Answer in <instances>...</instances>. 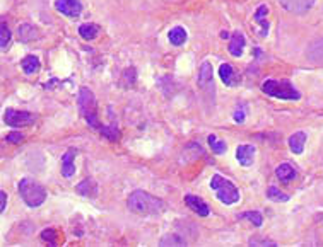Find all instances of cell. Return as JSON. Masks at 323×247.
Segmentation results:
<instances>
[{
  "label": "cell",
  "instance_id": "1",
  "mask_svg": "<svg viewBox=\"0 0 323 247\" xmlns=\"http://www.w3.org/2000/svg\"><path fill=\"white\" fill-rule=\"evenodd\" d=\"M127 206H129L130 212L142 215V217H154V215H159L166 210L164 201L142 189H137L130 194L129 200H127Z\"/></svg>",
  "mask_w": 323,
  "mask_h": 247
},
{
  "label": "cell",
  "instance_id": "2",
  "mask_svg": "<svg viewBox=\"0 0 323 247\" xmlns=\"http://www.w3.org/2000/svg\"><path fill=\"white\" fill-rule=\"evenodd\" d=\"M19 196L22 198V201L26 203L29 208H38L41 206L46 200V189L43 188L39 182H36L34 179L24 177L17 186Z\"/></svg>",
  "mask_w": 323,
  "mask_h": 247
},
{
  "label": "cell",
  "instance_id": "3",
  "mask_svg": "<svg viewBox=\"0 0 323 247\" xmlns=\"http://www.w3.org/2000/svg\"><path fill=\"white\" fill-rule=\"evenodd\" d=\"M77 104H79V109H81V114L87 121V125L94 130L101 128L99 118H98V111H96V97H94L93 90L87 89V87H81V89H79V95H77Z\"/></svg>",
  "mask_w": 323,
  "mask_h": 247
},
{
  "label": "cell",
  "instance_id": "4",
  "mask_svg": "<svg viewBox=\"0 0 323 247\" xmlns=\"http://www.w3.org/2000/svg\"><path fill=\"white\" fill-rule=\"evenodd\" d=\"M262 90L267 95L284 99V101H298L301 97L299 90L294 89V85L289 81H274V79H269V81L262 83Z\"/></svg>",
  "mask_w": 323,
  "mask_h": 247
},
{
  "label": "cell",
  "instance_id": "5",
  "mask_svg": "<svg viewBox=\"0 0 323 247\" xmlns=\"http://www.w3.org/2000/svg\"><path fill=\"white\" fill-rule=\"evenodd\" d=\"M210 188L215 191L217 200L224 203V205H234V203L239 201L238 188L231 181H227L226 177H222L221 174H214L212 181H210Z\"/></svg>",
  "mask_w": 323,
  "mask_h": 247
},
{
  "label": "cell",
  "instance_id": "6",
  "mask_svg": "<svg viewBox=\"0 0 323 247\" xmlns=\"http://www.w3.org/2000/svg\"><path fill=\"white\" fill-rule=\"evenodd\" d=\"M5 125L12 128H21V126H31L36 121V116L27 111H17V109H7L3 114Z\"/></svg>",
  "mask_w": 323,
  "mask_h": 247
},
{
  "label": "cell",
  "instance_id": "7",
  "mask_svg": "<svg viewBox=\"0 0 323 247\" xmlns=\"http://www.w3.org/2000/svg\"><path fill=\"white\" fill-rule=\"evenodd\" d=\"M197 85L203 92L214 94V72L210 62H203L198 69V77H197Z\"/></svg>",
  "mask_w": 323,
  "mask_h": 247
},
{
  "label": "cell",
  "instance_id": "8",
  "mask_svg": "<svg viewBox=\"0 0 323 247\" xmlns=\"http://www.w3.org/2000/svg\"><path fill=\"white\" fill-rule=\"evenodd\" d=\"M55 9L67 17H79L82 12L81 0H55Z\"/></svg>",
  "mask_w": 323,
  "mask_h": 247
},
{
  "label": "cell",
  "instance_id": "9",
  "mask_svg": "<svg viewBox=\"0 0 323 247\" xmlns=\"http://www.w3.org/2000/svg\"><path fill=\"white\" fill-rule=\"evenodd\" d=\"M185 205L188 206L191 212H195L198 217H209L210 210H209V205L202 200V198L195 196V194H186L185 196Z\"/></svg>",
  "mask_w": 323,
  "mask_h": 247
},
{
  "label": "cell",
  "instance_id": "10",
  "mask_svg": "<svg viewBox=\"0 0 323 247\" xmlns=\"http://www.w3.org/2000/svg\"><path fill=\"white\" fill-rule=\"evenodd\" d=\"M279 3L289 12L305 14V12H308L311 7H313L315 0H279Z\"/></svg>",
  "mask_w": 323,
  "mask_h": 247
},
{
  "label": "cell",
  "instance_id": "11",
  "mask_svg": "<svg viewBox=\"0 0 323 247\" xmlns=\"http://www.w3.org/2000/svg\"><path fill=\"white\" fill-rule=\"evenodd\" d=\"M75 155L77 149H69L62 155V176L70 179L75 174Z\"/></svg>",
  "mask_w": 323,
  "mask_h": 247
},
{
  "label": "cell",
  "instance_id": "12",
  "mask_svg": "<svg viewBox=\"0 0 323 247\" xmlns=\"http://www.w3.org/2000/svg\"><path fill=\"white\" fill-rule=\"evenodd\" d=\"M236 159H238V162L243 167H250L251 164H253V159H255V147L253 145H248V143L238 145Z\"/></svg>",
  "mask_w": 323,
  "mask_h": 247
},
{
  "label": "cell",
  "instance_id": "13",
  "mask_svg": "<svg viewBox=\"0 0 323 247\" xmlns=\"http://www.w3.org/2000/svg\"><path fill=\"white\" fill-rule=\"evenodd\" d=\"M298 176L296 169H294L293 165L289 164V162H284V164H281L275 169V177L279 179V181L282 182V184H287V182L294 181Z\"/></svg>",
  "mask_w": 323,
  "mask_h": 247
},
{
  "label": "cell",
  "instance_id": "14",
  "mask_svg": "<svg viewBox=\"0 0 323 247\" xmlns=\"http://www.w3.org/2000/svg\"><path fill=\"white\" fill-rule=\"evenodd\" d=\"M306 138H308V135L305 133V131H296V133H293L289 137V149L293 154H303V150H305V143H306Z\"/></svg>",
  "mask_w": 323,
  "mask_h": 247
},
{
  "label": "cell",
  "instance_id": "15",
  "mask_svg": "<svg viewBox=\"0 0 323 247\" xmlns=\"http://www.w3.org/2000/svg\"><path fill=\"white\" fill-rule=\"evenodd\" d=\"M245 45H246L245 36L239 33V31H236V33H233V36H231L229 53L233 55V57H241L243 51H245Z\"/></svg>",
  "mask_w": 323,
  "mask_h": 247
},
{
  "label": "cell",
  "instance_id": "16",
  "mask_svg": "<svg viewBox=\"0 0 323 247\" xmlns=\"http://www.w3.org/2000/svg\"><path fill=\"white\" fill-rule=\"evenodd\" d=\"M75 191H77L79 194H82V196H86V198H94L96 194H98V184H96L94 179L87 177V179H84L82 182H79V184L75 186Z\"/></svg>",
  "mask_w": 323,
  "mask_h": 247
},
{
  "label": "cell",
  "instance_id": "17",
  "mask_svg": "<svg viewBox=\"0 0 323 247\" xmlns=\"http://www.w3.org/2000/svg\"><path fill=\"white\" fill-rule=\"evenodd\" d=\"M17 34H19V39L22 43H31V41H36L39 38V33L34 26L31 24H21L17 29Z\"/></svg>",
  "mask_w": 323,
  "mask_h": 247
},
{
  "label": "cell",
  "instance_id": "18",
  "mask_svg": "<svg viewBox=\"0 0 323 247\" xmlns=\"http://www.w3.org/2000/svg\"><path fill=\"white\" fill-rule=\"evenodd\" d=\"M219 77H221V81L224 82V85L227 87H233L236 85V74H234V69L229 65V63H222L221 69H219Z\"/></svg>",
  "mask_w": 323,
  "mask_h": 247
},
{
  "label": "cell",
  "instance_id": "19",
  "mask_svg": "<svg viewBox=\"0 0 323 247\" xmlns=\"http://www.w3.org/2000/svg\"><path fill=\"white\" fill-rule=\"evenodd\" d=\"M186 38H188V34H186V31L183 29L181 26L173 27V29H171L169 33H167V39H169V43H171L173 46H181V45H185Z\"/></svg>",
  "mask_w": 323,
  "mask_h": 247
},
{
  "label": "cell",
  "instance_id": "20",
  "mask_svg": "<svg viewBox=\"0 0 323 247\" xmlns=\"http://www.w3.org/2000/svg\"><path fill=\"white\" fill-rule=\"evenodd\" d=\"M79 34H81L82 39L91 41V39H94L96 36L99 34V26L98 24H93V22L81 24V26H79Z\"/></svg>",
  "mask_w": 323,
  "mask_h": 247
},
{
  "label": "cell",
  "instance_id": "21",
  "mask_svg": "<svg viewBox=\"0 0 323 247\" xmlns=\"http://www.w3.org/2000/svg\"><path fill=\"white\" fill-rule=\"evenodd\" d=\"M21 67H22L24 74H27V75L36 74V72L39 70V60L38 57H34V55H27L26 58H22Z\"/></svg>",
  "mask_w": 323,
  "mask_h": 247
},
{
  "label": "cell",
  "instance_id": "22",
  "mask_svg": "<svg viewBox=\"0 0 323 247\" xmlns=\"http://www.w3.org/2000/svg\"><path fill=\"white\" fill-rule=\"evenodd\" d=\"M308 58L313 63H323V39L317 41L308 51Z\"/></svg>",
  "mask_w": 323,
  "mask_h": 247
},
{
  "label": "cell",
  "instance_id": "23",
  "mask_svg": "<svg viewBox=\"0 0 323 247\" xmlns=\"http://www.w3.org/2000/svg\"><path fill=\"white\" fill-rule=\"evenodd\" d=\"M267 14H269V7L267 5H260L257 10H255V21L257 22H260V26L263 27V31H262V36H265L267 33H269V22H265L263 19L267 17Z\"/></svg>",
  "mask_w": 323,
  "mask_h": 247
},
{
  "label": "cell",
  "instance_id": "24",
  "mask_svg": "<svg viewBox=\"0 0 323 247\" xmlns=\"http://www.w3.org/2000/svg\"><path fill=\"white\" fill-rule=\"evenodd\" d=\"M10 41H12V34H10L9 26H7L5 22H2V26H0V48H2V51L9 50Z\"/></svg>",
  "mask_w": 323,
  "mask_h": 247
},
{
  "label": "cell",
  "instance_id": "25",
  "mask_svg": "<svg viewBox=\"0 0 323 247\" xmlns=\"http://www.w3.org/2000/svg\"><path fill=\"white\" fill-rule=\"evenodd\" d=\"M207 142H209V145H210V149H212V152H214V154L221 155V154H224V152H226V149H227L226 142L217 140V137H215V135H209V138H207Z\"/></svg>",
  "mask_w": 323,
  "mask_h": 247
},
{
  "label": "cell",
  "instance_id": "26",
  "mask_svg": "<svg viewBox=\"0 0 323 247\" xmlns=\"http://www.w3.org/2000/svg\"><path fill=\"white\" fill-rule=\"evenodd\" d=\"M267 198H269V200H272V201H277V203H281V201H289V196L282 193L281 189H277L275 186H270V188L267 189Z\"/></svg>",
  "mask_w": 323,
  "mask_h": 247
},
{
  "label": "cell",
  "instance_id": "27",
  "mask_svg": "<svg viewBox=\"0 0 323 247\" xmlns=\"http://www.w3.org/2000/svg\"><path fill=\"white\" fill-rule=\"evenodd\" d=\"M122 82L125 87H134L135 82H137V72H135L134 67H130V69H127L123 72L122 75Z\"/></svg>",
  "mask_w": 323,
  "mask_h": 247
},
{
  "label": "cell",
  "instance_id": "28",
  "mask_svg": "<svg viewBox=\"0 0 323 247\" xmlns=\"http://www.w3.org/2000/svg\"><path fill=\"white\" fill-rule=\"evenodd\" d=\"M238 218H245V220L251 222L255 227H260L263 224V217L260 212H245V213L238 215Z\"/></svg>",
  "mask_w": 323,
  "mask_h": 247
},
{
  "label": "cell",
  "instance_id": "29",
  "mask_svg": "<svg viewBox=\"0 0 323 247\" xmlns=\"http://www.w3.org/2000/svg\"><path fill=\"white\" fill-rule=\"evenodd\" d=\"M99 130H101V135H103V137H106L108 140H111V142H117L118 138H120V130H118L115 125L101 126Z\"/></svg>",
  "mask_w": 323,
  "mask_h": 247
},
{
  "label": "cell",
  "instance_id": "30",
  "mask_svg": "<svg viewBox=\"0 0 323 247\" xmlns=\"http://www.w3.org/2000/svg\"><path fill=\"white\" fill-rule=\"evenodd\" d=\"M41 239L50 246H57V232L53 229H45L41 232Z\"/></svg>",
  "mask_w": 323,
  "mask_h": 247
},
{
  "label": "cell",
  "instance_id": "31",
  "mask_svg": "<svg viewBox=\"0 0 323 247\" xmlns=\"http://www.w3.org/2000/svg\"><path fill=\"white\" fill-rule=\"evenodd\" d=\"M166 244H173V246H183V244H186V241L185 239H179L176 236H167L164 237L161 241V246H166Z\"/></svg>",
  "mask_w": 323,
  "mask_h": 247
},
{
  "label": "cell",
  "instance_id": "32",
  "mask_svg": "<svg viewBox=\"0 0 323 247\" xmlns=\"http://www.w3.org/2000/svg\"><path fill=\"white\" fill-rule=\"evenodd\" d=\"M24 140V135L21 133V131H10V133H7V137H5V142H9V143H21Z\"/></svg>",
  "mask_w": 323,
  "mask_h": 247
},
{
  "label": "cell",
  "instance_id": "33",
  "mask_svg": "<svg viewBox=\"0 0 323 247\" xmlns=\"http://www.w3.org/2000/svg\"><path fill=\"white\" fill-rule=\"evenodd\" d=\"M250 244L251 246H275V242L272 241H265V239H251L250 241Z\"/></svg>",
  "mask_w": 323,
  "mask_h": 247
},
{
  "label": "cell",
  "instance_id": "34",
  "mask_svg": "<svg viewBox=\"0 0 323 247\" xmlns=\"http://www.w3.org/2000/svg\"><path fill=\"white\" fill-rule=\"evenodd\" d=\"M5 206H7V194L5 191H0V212H5Z\"/></svg>",
  "mask_w": 323,
  "mask_h": 247
},
{
  "label": "cell",
  "instance_id": "35",
  "mask_svg": "<svg viewBox=\"0 0 323 247\" xmlns=\"http://www.w3.org/2000/svg\"><path fill=\"white\" fill-rule=\"evenodd\" d=\"M233 118L236 123H243L245 121V113H243V111H236V113L233 114Z\"/></svg>",
  "mask_w": 323,
  "mask_h": 247
},
{
  "label": "cell",
  "instance_id": "36",
  "mask_svg": "<svg viewBox=\"0 0 323 247\" xmlns=\"http://www.w3.org/2000/svg\"><path fill=\"white\" fill-rule=\"evenodd\" d=\"M221 38H224V39H226V38H229V34L224 33V31H222V33H221Z\"/></svg>",
  "mask_w": 323,
  "mask_h": 247
}]
</instances>
